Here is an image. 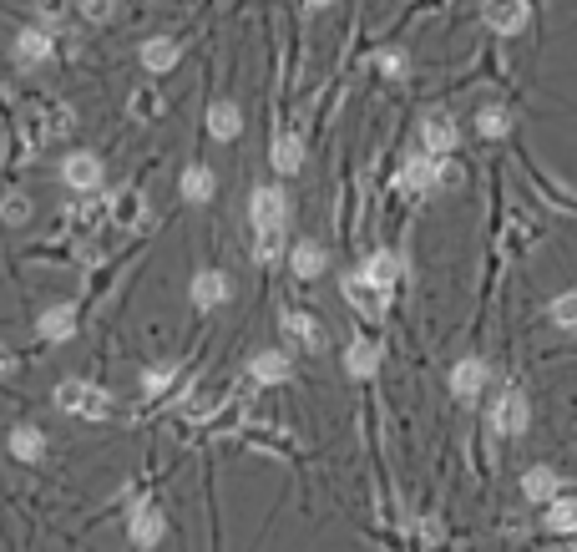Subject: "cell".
<instances>
[{
    "label": "cell",
    "instance_id": "cell-1",
    "mask_svg": "<svg viewBox=\"0 0 577 552\" xmlns=\"http://www.w3.org/2000/svg\"><path fill=\"white\" fill-rule=\"evenodd\" d=\"M56 411L81 416V421H107L112 416V390L97 380H61L56 385Z\"/></svg>",
    "mask_w": 577,
    "mask_h": 552
},
{
    "label": "cell",
    "instance_id": "cell-2",
    "mask_svg": "<svg viewBox=\"0 0 577 552\" xmlns=\"http://www.w3.org/2000/svg\"><path fill=\"white\" fill-rule=\"evenodd\" d=\"M451 183H461V173H456L451 157H426V152H416V157L400 168V193H410V198H426V193L451 188Z\"/></svg>",
    "mask_w": 577,
    "mask_h": 552
},
{
    "label": "cell",
    "instance_id": "cell-3",
    "mask_svg": "<svg viewBox=\"0 0 577 552\" xmlns=\"http://www.w3.org/2000/svg\"><path fill=\"white\" fill-rule=\"evenodd\" d=\"M532 426V406H527V396L517 385H507L497 401H491V436H502V441H512V436H522Z\"/></svg>",
    "mask_w": 577,
    "mask_h": 552
},
{
    "label": "cell",
    "instance_id": "cell-4",
    "mask_svg": "<svg viewBox=\"0 0 577 552\" xmlns=\"http://www.w3.org/2000/svg\"><path fill=\"white\" fill-rule=\"evenodd\" d=\"M249 218H254V233H259V228H284V218H289V193H284L279 183L254 188V193H249Z\"/></svg>",
    "mask_w": 577,
    "mask_h": 552
},
{
    "label": "cell",
    "instance_id": "cell-5",
    "mask_svg": "<svg viewBox=\"0 0 577 552\" xmlns=\"http://www.w3.org/2000/svg\"><path fill=\"white\" fill-rule=\"evenodd\" d=\"M61 183L76 193H97L102 188V157L97 152H71L61 163Z\"/></svg>",
    "mask_w": 577,
    "mask_h": 552
},
{
    "label": "cell",
    "instance_id": "cell-6",
    "mask_svg": "<svg viewBox=\"0 0 577 552\" xmlns=\"http://www.w3.org/2000/svg\"><path fill=\"white\" fill-rule=\"evenodd\" d=\"M345 299H350V309L360 314V320H370V325H380V320H385V309H390V294L370 289L360 274H345Z\"/></svg>",
    "mask_w": 577,
    "mask_h": 552
},
{
    "label": "cell",
    "instance_id": "cell-7",
    "mask_svg": "<svg viewBox=\"0 0 577 552\" xmlns=\"http://www.w3.org/2000/svg\"><path fill=\"white\" fill-rule=\"evenodd\" d=\"M486 26L497 36H522L532 26V6L527 0H491L486 6Z\"/></svg>",
    "mask_w": 577,
    "mask_h": 552
},
{
    "label": "cell",
    "instance_id": "cell-8",
    "mask_svg": "<svg viewBox=\"0 0 577 552\" xmlns=\"http://www.w3.org/2000/svg\"><path fill=\"white\" fill-rule=\"evenodd\" d=\"M279 325H284V335H289V340H299V345H304L309 355H319V350L329 345V335H324V325L314 320V314H309V309H284V314H279Z\"/></svg>",
    "mask_w": 577,
    "mask_h": 552
},
{
    "label": "cell",
    "instance_id": "cell-9",
    "mask_svg": "<svg viewBox=\"0 0 577 552\" xmlns=\"http://www.w3.org/2000/svg\"><path fill=\"white\" fill-rule=\"evenodd\" d=\"M486 380H491L486 360L466 355V360H456V365H451V396H456L461 406H471V401L481 396V385H486Z\"/></svg>",
    "mask_w": 577,
    "mask_h": 552
},
{
    "label": "cell",
    "instance_id": "cell-10",
    "mask_svg": "<svg viewBox=\"0 0 577 552\" xmlns=\"http://www.w3.org/2000/svg\"><path fill=\"white\" fill-rule=\"evenodd\" d=\"M456 142H461V132H456V122H451L446 112H431V117L421 122V152H426V157H451Z\"/></svg>",
    "mask_w": 577,
    "mask_h": 552
},
{
    "label": "cell",
    "instance_id": "cell-11",
    "mask_svg": "<svg viewBox=\"0 0 577 552\" xmlns=\"http://www.w3.org/2000/svg\"><path fill=\"white\" fill-rule=\"evenodd\" d=\"M127 532H132L137 547H157L168 537V517H162V507H152V502H137L132 517H127Z\"/></svg>",
    "mask_w": 577,
    "mask_h": 552
},
{
    "label": "cell",
    "instance_id": "cell-12",
    "mask_svg": "<svg viewBox=\"0 0 577 552\" xmlns=\"http://www.w3.org/2000/svg\"><path fill=\"white\" fill-rule=\"evenodd\" d=\"M233 299V279L223 269H198L193 274V304L198 309H223Z\"/></svg>",
    "mask_w": 577,
    "mask_h": 552
},
{
    "label": "cell",
    "instance_id": "cell-13",
    "mask_svg": "<svg viewBox=\"0 0 577 552\" xmlns=\"http://www.w3.org/2000/svg\"><path fill=\"white\" fill-rule=\"evenodd\" d=\"M557 492H562V477H557L552 466H527V471H522V497H527V502L547 507V502H557Z\"/></svg>",
    "mask_w": 577,
    "mask_h": 552
},
{
    "label": "cell",
    "instance_id": "cell-14",
    "mask_svg": "<svg viewBox=\"0 0 577 552\" xmlns=\"http://www.w3.org/2000/svg\"><path fill=\"white\" fill-rule=\"evenodd\" d=\"M355 274H360V279H365L370 289H380V294H390V289H395V279H400V259L380 249V254H370V259H365V264H360Z\"/></svg>",
    "mask_w": 577,
    "mask_h": 552
},
{
    "label": "cell",
    "instance_id": "cell-15",
    "mask_svg": "<svg viewBox=\"0 0 577 552\" xmlns=\"http://www.w3.org/2000/svg\"><path fill=\"white\" fill-rule=\"evenodd\" d=\"M345 375H355V380L380 375V345L375 340H350L345 345Z\"/></svg>",
    "mask_w": 577,
    "mask_h": 552
},
{
    "label": "cell",
    "instance_id": "cell-16",
    "mask_svg": "<svg viewBox=\"0 0 577 552\" xmlns=\"http://www.w3.org/2000/svg\"><path fill=\"white\" fill-rule=\"evenodd\" d=\"M249 375H254L259 385H284V380L294 375V365H289L284 350H259V355L249 360Z\"/></svg>",
    "mask_w": 577,
    "mask_h": 552
},
{
    "label": "cell",
    "instance_id": "cell-17",
    "mask_svg": "<svg viewBox=\"0 0 577 552\" xmlns=\"http://www.w3.org/2000/svg\"><path fill=\"white\" fill-rule=\"evenodd\" d=\"M269 163H274V173L294 178V173L304 168V142H299L294 132H279V137H274V147H269Z\"/></svg>",
    "mask_w": 577,
    "mask_h": 552
},
{
    "label": "cell",
    "instance_id": "cell-18",
    "mask_svg": "<svg viewBox=\"0 0 577 552\" xmlns=\"http://www.w3.org/2000/svg\"><path fill=\"white\" fill-rule=\"evenodd\" d=\"M324 249L314 244V239H299L294 249H289V269H294V279H319L324 274Z\"/></svg>",
    "mask_w": 577,
    "mask_h": 552
},
{
    "label": "cell",
    "instance_id": "cell-19",
    "mask_svg": "<svg viewBox=\"0 0 577 552\" xmlns=\"http://www.w3.org/2000/svg\"><path fill=\"white\" fill-rule=\"evenodd\" d=\"M137 56H142V66H147V71H173L183 51H178V41H173V36H152V41H142V51H137Z\"/></svg>",
    "mask_w": 577,
    "mask_h": 552
},
{
    "label": "cell",
    "instance_id": "cell-20",
    "mask_svg": "<svg viewBox=\"0 0 577 552\" xmlns=\"http://www.w3.org/2000/svg\"><path fill=\"white\" fill-rule=\"evenodd\" d=\"M36 330H41L46 340H71V335H76V304H51L41 320H36Z\"/></svg>",
    "mask_w": 577,
    "mask_h": 552
},
{
    "label": "cell",
    "instance_id": "cell-21",
    "mask_svg": "<svg viewBox=\"0 0 577 552\" xmlns=\"http://www.w3.org/2000/svg\"><path fill=\"white\" fill-rule=\"evenodd\" d=\"M208 132H213L218 142H233V137L243 132V112H238V102H213V107H208Z\"/></svg>",
    "mask_w": 577,
    "mask_h": 552
},
{
    "label": "cell",
    "instance_id": "cell-22",
    "mask_svg": "<svg viewBox=\"0 0 577 552\" xmlns=\"http://www.w3.org/2000/svg\"><path fill=\"white\" fill-rule=\"evenodd\" d=\"M11 456L26 461V466H36V461L46 456V431H41V426H16V431H11Z\"/></svg>",
    "mask_w": 577,
    "mask_h": 552
},
{
    "label": "cell",
    "instance_id": "cell-23",
    "mask_svg": "<svg viewBox=\"0 0 577 552\" xmlns=\"http://www.w3.org/2000/svg\"><path fill=\"white\" fill-rule=\"evenodd\" d=\"M51 56V36L41 31V26H26L21 36H16V61L21 66H41Z\"/></svg>",
    "mask_w": 577,
    "mask_h": 552
},
{
    "label": "cell",
    "instance_id": "cell-24",
    "mask_svg": "<svg viewBox=\"0 0 577 552\" xmlns=\"http://www.w3.org/2000/svg\"><path fill=\"white\" fill-rule=\"evenodd\" d=\"M542 527L557 532V537L577 532V497H557V502H547V507H542Z\"/></svg>",
    "mask_w": 577,
    "mask_h": 552
},
{
    "label": "cell",
    "instance_id": "cell-25",
    "mask_svg": "<svg viewBox=\"0 0 577 552\" xmlns=\"http://www.w3.org/2000/svg\"><path fill=\"white\" fill-rule=\"evenodd\" d=\"M476 132H481L486 142H502V137L512 132V112H507V107H497V102L481 107V112H476Z\"/></svg>",
    "mask_w": 577,
    "mask_h": 552
},
{
    "label": "cell",
    "instance_id": "cell-26",
    "mask_svg": "<svg viewBox=\"0 0 577 552\" xmlns=\"http://www.w3.org/2000/svg\"><path fill=\"white\" fill-rule=\"evenodd\" d=\"M547 320H552L557 330L577 335V289H567V294H557V299L547 304Z\"/></svg>",
    "mask_w": 577,
    "mask_h": 552
},
{
    "label": "cell",
    "instance_id": "cell-27",
    "mask_svg": "<svg viewBox=\"0 0 577 552\" xmlns=\"http://www.w3.org/2000/svg\"><path fill=\"white\" fill-rule=\"evenodd\" d=\"M183 198H188V203H208V198H213V173H208L203 163H193V168L183 173Z\"/></svg>",
    "mask_w": 577,
    "mask_h": 552
},
{
    "label": "cell",
    "instance_id": "cell-28",
    "mask_svg": "<svg viewBox=\"0 0 577 552\" xmlns=\"http://www.w3.org/2000/svg\"><path fill=\"white\" fill-rule=\"evenodd\" d=\"M284 254V228H259L254 233V259L259 264H274Z\"/></svg>",
    "mask_w": 577,
    "mask_h": 552
},
{
    "label": "cell",
    "instance_id": "cell-29",
    "mask_svg": "<svg viewBox=\"0 0 577 552\" xmlns=\"http://www.w3.org/2000/svg\"><path fill=\"white\" fill-rule=\"evenodd\" d=\"M71 6H76L81 16H87L92 26H107V21L117 16V0H71Z\"/></svg>",
    "mask_w": 577,
    "mask_h": 552
},
{
    "label": "cell",
    "instance_id": "cell-30",
    "mask_svg": "<svg viewBox=\"0 0 577 552\" xmlns=\"http://www.w3.org/2000/svg\"><path fill=\"white\" fill-rule=\"evenodd\" d=\"M173 375H178L173 365H152V370L142 375V396H162V390L173 385Z\"/></svg>",
    "mask_w": 577,
    "mask_h": 552
},
{
    "label": "cell",
    "instance_id": "cell-31",
    "mask_svg": "<svg viewBox=\"0 0 577 552\" xmlns=\"http://www.w3.org/2000/svg\"><path fill=\"white\" fill-rule=\"evenodd\" d=\"M0 218H6L11 228H21V223L31 218V198H26V193H11L6 203H0Z\"/></svg>",
    "mask_w": 577,
    "mask_h": 552
},
{
    "label": "cell",
    "instance_id": "cell-32",
    "mask_svg": "<svg viewBox=\"0 0 577 552\" xmlns=\"http://www.w3.org/2000/svg\"><path fill=\"white\" fill-rule=\"evenodd\" d=\"M66 11H76L71 0H36V16H41V31H46V26H56V21H66Z\"/></svg>",
    "mask_w": 577,
    "mask_h": 552
},
{
    "label": "cell",
    "instance_id": "cell-33",
    "mask_svg": "<svg viewBox=\"0 0 577 552\" xmlns=\"http://www.w3.org/2000/svg\"><path fill=\"white\" fill-rule=\"evenodd\" d=\"M405 66H410V61H405L400 51H385V56H380V71L390 76V82H395V76H405Z\"/></svg>",
    "mask_w": 577,
    "mask_h": 552
},
{
    "label": "cell",
    "instance_id": "cell-34",
    "mask_svg": "<svg viewBox=\"0 0 577 552\" xmlns=\"http://www.w3.org/2000/svg\"><path fill=\"white\" fill-rule=\"evenodd\" d=\"M304 6H309V11H324V6H335V0H304Z\"/></svg>",
    "mask_w": 577,
    "mask_h": 552
}]
</instances>
